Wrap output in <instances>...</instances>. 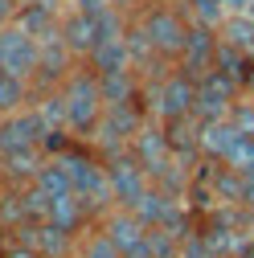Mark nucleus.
Here are the masks:
<instances>
[{"label":"nucleus","mask_w":254,"mask_h":258,"mask_svg":"<svg viewBox=\"0 0 254 258\" xmlns=\"http://www.w3.org/2000/svg\"><path fill=\"white\" fill-rule=\"evenodd\" d=\"M132 21L144 29V37H148L152 53L160 57V66H176L184 53V41H188V29H193L184 5H176V0H148Z\"/></svg>","instance_id":"obj_1"},{"label":"nucleus","mask_w":254,"mask_h":258,"mask_svg":"<svg viewBox=\"0 0 254 258\" xmlns=\"http://www.w3.org/2000/svg\"><path fill=\"white\" fill-rule=\"evenodd\" d=\"M61 99H66V115H70V136H82L90 140L94 127L103 123L107 115V94H103V82L99 74H94L86 61H78V66L61 78Z\"/></svg>","instance_id":"obj_2"},{"label":"nucleus","mask_w":254,"mask_h":258,"mask_svg":"<svg viewBox=\"0 0 254 258\" xmlns=\"http://www.w3.org/2000/svg\"><path fill=\"white\" fill-rule=\"evenodd\" d=\"M152 119H160L164 127L168 123H184V119H197V78L184 74L180 66H168L152 86V107H148Z\"/></svg>","instance_id":"obj_3"},{"label":"nucleus","mask_w":254,"mask_h":258,"mask_svg":"<svg viewBox=\"0 0 254 258\" xmlns=\"http://www.w3.org/2000/svg\"><path fill=\"white\" fill-rule=\"evenodd\" d=\"M61 156V164L70 168V180H74V192L94 209V213H107L115 209V192H111V172H107V160L99 156H90L82 148H66V152H57Z\"/></svg>","instance_id":"obj_4"},{"label":"nucleus","mask_w":254,"mask_h":258,"mask_svg":"<svg viewBox=\"0 0 254 258\" xmlns=\"http://www.w3.org/2000/svg\"><path fill=\"white\" fill-rule=\"evenodd\" d=\"M41 53H45V41H37L29 29H21L17 21L0 25V74H17L33 82L41 74Z\"/></svg>","instance_id":"obj_5"},{"label":"nucleus","mask_w":254,"mask_h":258,"mask_svg":"<svg viewBox=\"0 0 254 258\" xmlns=\"http://www.w3.org/2000/svg\"><path fill=\"white\" fill-rule=\"evenodd\" d=\"M107 172H111V192H115V205H123V209H132L144 192L156 184L152 176H148V168L140 164V160L132 156V152H111L107 156Z\"/></svg>","instance_id":"obj_6"},{"label":"nucleus","mask_w":254,"mask_h":258,"mask_svg":"<svg viewBox=\"0 0 254 258\" xmlns=\"http://www.w3.org/2000/svg\"><path fill=\"white\" fill-rule=\"evenodd\" d=\"M242 86L221 74V70H209L205 78H197V119H230L234 103L242 99Z\"/></svg>","instance_id":"obj_7"},{"label":"nucleus","mask_w":254,"mask_h":258,"mask_svg":"<svg viewBox=\"0 0 254 258\" xmlns=\"http://www.w3.org/2000/svg\"><path fill=\"white\" fill-rule=\"evenodd\" d=\"M217 49H221V33L209 25H193L188 29V41H184V53L176 66L193 78H205L209 70H217Z\"/></svg>","instance_id":"obj_8"},{"label":"nucleus","mask_w":254,"mask_h":258,"mask_svg":"<svg viewBox=\"0 0 254 258\" xmlns=\"http://www.w3.org/2000/svg\"><path fill=\"white\" fill-rule=\"evenodd\" d=\"M238 136H242V127H238L234 119H201V127H197V148H201L205 160L221 164Z\"/></svg>","instance_id":"obj_9"},{"label":"nucleus","mask_w":254,"mask_h":258,"mask_svg":"<svg viewBox=\"0 0 254 258\" xmlns=\"http://www.w3.org/2000/svg\"><path fill=\"white\" fill-rule=\"evenodd\" d=\"M99 230L127 254V250H136L144 238H148V225L136 217V209H123V205H115V209H107V217H103V225Z\"/></svg>","instance_id":"obj_10"},{"label":"nucleus","mask_w":254,"mask_h":258,"mask_svg":"<svg viewBox=\"0 0 254 258\" xmlns=\"http://www.w3.org/2000/svg\"><path fill=\"white\" fill-rule=\"evenodd\" d=\"M86 66H90L94 74H111V70H127V66H132V45H127V29H123V33H115V37H103L99 45L90 49Z\"/></svg>","instance_id":"obj_11"},{"label":"nucleus","mask_w":254,"mask_h":258,"mask_svg":"<svg viewBox=\"0 0 254 258\" xmlns=\"http://www.w3.org/2000/svg\"><path fill=\"white\" fill-rule=\"evenodd\" d=\"M37 90L29 78H17V74H0V119H13L21 115L25 107H33Z\"/></svg>","instance_id":"obj_12"},{"label":"nucleus","mask_w":254,"mask_h":258,"mask_svg":"<svg viewBox=\"0 0 254 258\" xmlns=\"http://www.w3.org/2000/svg\"><path fill=\"white\" fill-rule=\"evenodd\" d=\"M33 184L45 192V197H66V192H74V180H70V168L61 164V156H45L41 168L33 176Z\"/></svg>","instance_id":"obj_13"},{"label":"nucleus","mask_w":254,"mask_h":258,"mask_svg":"<svg viewBox=\"0 0 254 258\" xmlns=\"http://www.w3.org/2000/svg\"><path fill=\"white\" fill-rule=\"evenodd\" d=\"M217 33H221L226 45H234L242 53H254V13H230Z\"/></svg>","instance_id":"obj_14"},{"label":"nucleus","mask_w":254,"mask_h":258,"mask_svg":"<svg viewBox=\"0 0 254 258\" xmlns=\"http://www.w3.org/2000/svg\"><path fill=\"white\" fill-rule=\"evenodd\" d=\"M184 13L193 25H209V29H221V21L230 17V9L221 0H184Z\"/></svg>","instance_id":"obj_15"},{"label":"nucleus","mask_w":254,"mask_h":258,"mask_svg":"<svg viewBox=\"0 0 254 258\" xmlns=\"http://www.w3.org/2000/svg\"><path fill=\"white\" fill-rule=\"evenodd\" d=\"M226 168H234L238 176H246V172H254V136L250 132H242L238 140H234V148L226 152V160H221Z\"/></svg>","instance_id":"obj_16"},{"label":"nucleus","mask_w":254,"mask_h":258,"mask_svg":"<svg viewBox=\"0 0 254 258\" xmlns=\"http://www.w3.org/2000/svg\"><path fill=\"white\" fill-rule=\"evenodd\" d=\"M78 258H123V250H119L103 230H90L86 242L78 246Z\"/></svg>","instance_id":"obj_17"},{"label":"nucleus","mask_w":254,"mask_h":258,"mask_svg":"<svg viewBox=\"0 0 254 258\" xmlns=\"http://www.w3.org/2000/svg\"><path fill=\"white\" fill-rule=\"evenodd\" d=\"M176 258H217V254H213V246L205 242L201 230H184V234H180V250H176Z\"/></svg>","instance_id":"obj_18"},{"label":"nucleus","mask_w":254,"mask_h":258,"mask_svg":"<svg viewBox=\"0 0 254 258\" xmlns=\"http://www.w3.org/2000/svg\"><path fill=\"white\" fill-rule=\"evenodd\" d=\"M242 209H254V172H246L242 176V201H238Z\"/></svg>","instance_id":"obj_19"},{"label":"nucleus","mask_w":254,"mask_h":258,"mask_svg":"<svg viewBox=\"0 0 254 258\" xmlns=\"http://www.w3.org/2000/svg\"><path fill=\"white\" fill-rule=\"evenodd\" d=\"M230 258H254V238L246 234V242H242V246H238V250H234Z\"/></svg>","instance_id":"obj_20"},{"label":"nucleus","mask_w":254,"mask_h":258,"mask_svg":"<svg viewBox=\"0 0 254 258\" xmlns=\"http://www.w3.org/2000/svg\"><path fill=\"white\" fill-rule=\"evenodd\" d=\"M5 250H9V230L0 225V258H5Z\"/></svg>","instance_id":"obj_21"},{"label":"nucleus","mask_w":254,"mask_h":258,"mask_svg":"<svg viewBox=\"0 0 254 258\" xmlns=\"http://www.w3.org/2000/svg\"><path fill=\"white\" fill-rule=\"evenodd\" d=\"M176 5H184V0H176Z\"/></svg>","instance_id":"obj_22"}]
</instances>
